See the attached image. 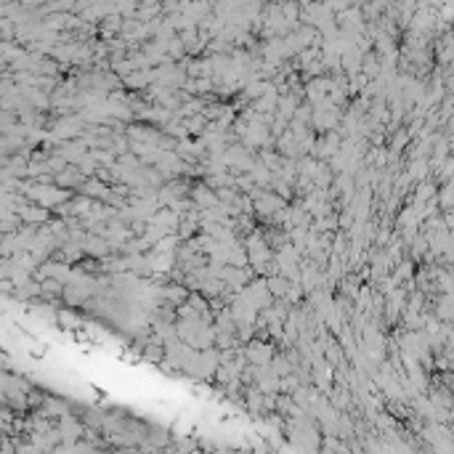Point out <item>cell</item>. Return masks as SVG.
Returning a JSON list of instances; mask_svg holds the SVG:
<instances>
[{
  "mask_svg": "<svg viewBox=\"0 0 454 454\" xmlns=\"http://www.w3.org/2000/svg\"><path fill=\"white\" fill-rule=\"evenodd\" d=\"M61 430H64L61 435H67V438L72 435V438H75V435H80V430H82V428H80V425H77L75 420H72V417H64V420H61Z\"/></svg>",
  "mask_w": 454,
  "mask_h": 454,
  "instance_id": "cell-4",
  "label": "cell"
},
{
  "mask_svg": "<svg viewBox=\"0 0 454 454\" xmlns=\"http://www.w3.org/2000/svg\"><path fill=\"white\" fill-rule=\"evenodd\" d=\"M22 215H24L27 220H32V223H40V220H45L48 212H45V210H35V207H32V210L27 207V210H22Z\"/></svg>",
  "mask_w": 454,
  "mask_h": 454,
  "instance_id": "cell-5",
  "label": "cell"
},
{
  "mask_svg": "<svg viewBox=\"0 0 454 454\" xmlns=\"http://www.w3.org/2000/svg\"><path fill=\"white\" fill-rule=\"evenodd\" d=\"M282 207H284V199L276 197V194H266V197L255 199V210L263 212V215H268V212H274V210H282Z\"/></svg>",
  "mask_w": 454,
  "mask_h": 454,
  "instance_id": "cell-2",
  "label": "cell"
},
{
  "mask_svg": "<svg viewBox=\"0 0 454 454\" xmlns=\"http://www.w3.org/2000/svg\"><path fill=\"white\" fill-rule=\"evenodd\" d=\"M202 125H205V120H202V117H191L189 123H186V128H189V131H199Z\"/></svg>",
  "mask_w": 454,
  "mask_h": 454,
  "instance_id": "cell-6",
  "label": "cell"
},
{
  "mask_svg": "<svg viewBox=\"0 0 454 454\" xmlns=\"http://www.w3.org/2000/svg\"><path fill=\"white\" fill-rule=\"evenodd\" d=\"M162 295H165V298H170L173 303H183V300L189 298V292L183 290V287H165Z\"/></svg>",
  "mask_w": 454,
  "mask_h": 454,
  "instance_id": "cell-3",
  "label": "cell"
},
{
  "mask_svg": "<svg viewBox=\"0 0 454 454\" xmlns=\"http://www.w3.org/2000/svg\"><path fill=\"white\" fill-rule=\"evenodd\" d=\"M274 356L271 346H261V343H253V346L247 348V359L253 361V364H268Z\"/></svg>",
  "mask_w": 454,
  "mask_h": 454,
  "instance_id": "cell-1",
  "label": "cell"
}]
</instances>
